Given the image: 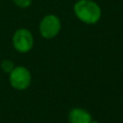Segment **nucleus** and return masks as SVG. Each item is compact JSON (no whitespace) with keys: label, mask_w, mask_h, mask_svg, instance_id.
Returning a JSON list of instances; mask_svg holds the SVG:
<instances>
[{"label":"nucleus","mask_w":123,"mask_h":123,"mask_svg":"<svg viewBox=\"0 0 123 123\" xmlns=\"http://www.w3.org/2000/svg\"><path fill=\"white\" fill-rule=\"evenodd\" d=\"M31 80V73L24 66H16L10 72V83L15 89H26L30 86Z\"/></svg>","instance_id":"f03ea898"},{"label":"nucleus","mask_w":123,"mask_h":123,"mask_svg":"<svg viewBox=\"0 0 123 123\" xmlns=\"http://www.w3.org/2000/svg\"><path fill=\"white\" fill-rule=\"evenodd\" d=\"M13 68H14V64H13V62L12 61H10V60H4V61H2V62H1V69L4 72L10 73Z\"/></svg>","instance_id":"423d86ee"},{"label":"nucleus","mask_w":123,"mask_h":123,"mask_svg":"<svg viewBox=\"0 0 123 123\" xmlns=\"http://www.w3.org/2000/svg\"><path fill=\"white\" fill-rule=\"evenodd\" d=\"M91 120L90 113L81 108H73L68 113L69 123H90Z\"/></svg>","instance_id":"39448f33"},{"label":"nucleus","mask_w":123,"mask_h":123,"mask_svg":"<svg viewBox=\"0 0 123 123\" xmlns=\"http://www.w3.org/2000/svg\"><path fill=\"white\" fill-rule=\"evenodd\" d=\"M12 44L14 49L20 53L29 52L34 44V37L32 33L27 29H18L12 37Z\"/></svg>","instance_id":"7ed1b4c3"},{"label":"nucleus","mask_w":123,"mask_h":123,"mask_svg":"<svg viewBox=\"0 0 123 123\" xmlns=\"http://www.w3.org/2000/svg\"><path fill=\"white\" fill-rule=\"evenodd\" d=\"M76 16L84 23L95 24L101 17L100 7L91 0H79L74 5Z\"/></svg>","instance_id":"f257e3e1"},{"label":"nucleus","mask_w":123,"mask_h":123,"mask_svg":"<svg viewBox=\"0 0 123 123\" xmlns=\"http://www.w3.org/2000/svg\"><path fill=\"white\" fill-rule=\"evenodd\" d=\"M61 30V20L54 14L44 16L39 23V32L44 38L55 37Z\"/></svg>","instance_id":"20e7f679"},{"label":"nucleus","mask_w":123,"mask_h":123,"mask_svg":"<svg viewBox=\"0 0 123 123\" xmlns=\"http://www.w3.org/2000/svg\"><path fill=\"white\" fill-rule=\"evenodd\" d=\"M90 123H99V122H97V121H93V120H91V122Z\"/></svg>","instance_id":"6e6552de"},{"label":"nucleus","mask_w":123,"mask_h":123,"mask_svg":"<svg viewBox=\"0 0 123 123\" xmlns=\"http://www.w3.org/2000/svg\"><path fill=\"white\" fill-rule=\"evenodd\" d=\"M12 1L14 2L16 6L21 7V8H27L32 3V0H12Z\"/></svg>","instance_id":"0eeeda50"}]
</instances>
